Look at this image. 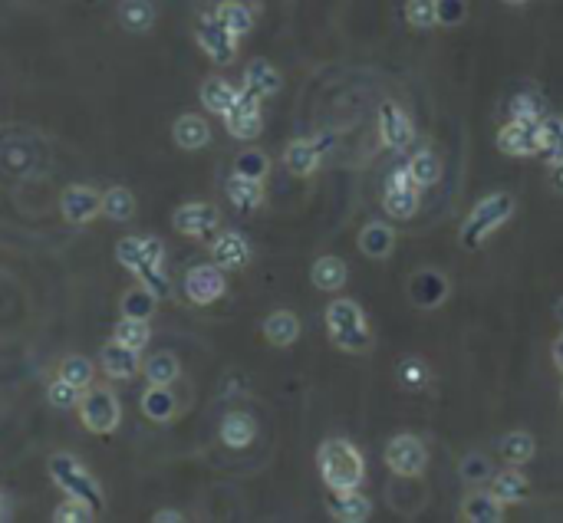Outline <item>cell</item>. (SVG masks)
Listing matches in <instances>:
<instances>
[{
  "instance_id": "1",
  "label": "cell",
  "mask_w": 563,
  "mask_h": 523,
  "mask_svg": "<svg viewBox=\"0 0 563 523\" xmlns=\"http://www.w3.org/2000/svg\"><path fill=\"white\" fill-rule=\"evenodd\" d=\"M116 260L159 300L172 293V280L165 274V244L159 237H122L116 244Z\"/></svg>"
},
{
  "instance_id": "2",
  "label": "cell",
  "mask_w": 563,
  "mask_h": 523,
  "mask_svg": "<svg viewBox=\"0 0 563 523\" xmlns=\"http://www.w3.org/2000/svg\"><path fill=\"white\" fill-rule=\"evenodd\" d=\"M317 468L330 491H353L363 484L366 461L353 441L346 438H326L317 451Z\"/></svg>"
},
{
  "instance_id": "3",
  "label": "cell",
  "mask_w": 563,
  "mask_h": 523,
  "mask_svg": "<svg viewBox=\"0 0 563 523\" xmlns=\"http://www.w3.org/2000/svg\"><path fill=\"white\" fill-rule=\"evenodd\" d=\"M514 208H517V201H514V195H508V191H494V195L481 198L475 208H471L465 224H461V237H458L461 247L478 250L501 224L511 221Z\"/></svg>"
},
{
  "instance_id": "4",
  "label": "cell",
  "mask_w": 563,
  "mask_h": 523,
  "mask_svg": "<svg viewBox=\"0 0 563 523\" xmlns=\"http://www.w3.org/2000/svg\"><path fill=\"white\" fill-rule=\"evenodd\" d=\"M326 329H330L333 346L343 352H369L373 349V329H369L363 310L353 300H333L326 306Z\"/></svg>"
},
{
  "instance_id": "5",
  "label": "cell",
  "mask_w": 563,
  "mask_h": 523,
  "mask_svg": "<svg viewBox=\"0 0 563 523\" xmlns=\"http://www.w3.org/2000/svg\"><path fill=\"white\" fill-rule=\"evenodd\" d=\"M50 477H53V484L60 487V491L66 497H76V500H86L89 507H103V487L96 484V477L89 474V468L80 461V458H73V454H53L50 458Z\"/></svg>"
},
{
  "instance_id": "6",
  "label": "cell",
  "mask_w": 563,
  "mask_h": 523,
  "mask_svg": "<svg viewBox=\"0 0 563 523\" xmlns=\"http://www.w3.org/2000/svg\"><path fill=\"white\" fill-rule=\"evenodd\" d=\"M80 422L89 435H112L122 422L119 395L103 385H89L80 395Z\"/></svg>"
},
{
  "instance_id": "7",
  "label": "cell",
  "mask_w": 563,
  "mask_h": 523,
  "mask_svg": "<svg viewBox=\"0 0 563 523\" xmlns=\"http://www.w3.org/2000/svg\"><path fill=\"white\" fill-rule=\"evenodd\" d=\"M172 227L178 234L195 237V241H215L221 231V211L208 201H188L182 208H175Z\"/></svg>"
},
{
  "instance_id": "8",
  "label": "cell",
  "mask_w": 563,
  "mask_h": 523,
  "mask_svg": "<svg viewBox=\"0 0 563 523\" xmlns=\"http://www.w3.org/2000/svg\"><path fill=\"white\" fill-rule=\"evenodd\" d=\"M195 40H198V47L208 53L211 63L228 66V63H234V56H238V40L241 37H234V33L224 27L215 14H201L198 27H195Z\"/></svg>"
},
{
  "instance_id": "9",
  "label": "cell",
  "mask_w": 563,
  "mask_h": 523,
  "mask_svg": "<svg viewBox=\"0 0 563 523\" xmlns=\"http://www.w3.org/2000/svg\"><path fill=\"white\" fill-rule=\"evenodd\" d=\"M333 142H336L333 132H317L313 139H297V142H290L287 149H284V165H287V172L297 175V178H310V175L320 168L323 152L333 149Z\"/></svg>"
},
{
  "instance_id": "10",
  "label": "cell",
  "mask_w": 563,
  "mask_h": 523,
  "mask_svg": "<svg viewBox=\"0 0 563 523\" xmlns=\"http://www.w3.org/2000/svg\"><path fill=\"white\" fill-rule=\"evenodd\" d=\"M228 290V280H224V270L211 260V264H195L185 274V300L191 306H211L224 297Z\"/></svg>"
},
{
  "instance_id": "11",
  "label": "cell",
  "mask_w": 563,
  "mask_h": 523,
  "mask_svg": "<svg viewBox=\"0 0 563 523\" xmlns=\"http://www.w3.org/2000/svg\"><path fill=\"white\" fill-rule=\"evenodd\" d=\"M224 129H228L231 139H241V142H251L261 135L264 129V112H261V99L251 96V93H244L241 89V96L234 99V106L224 112Z\"/></svg>"
},
{
  "instance_id": "12",
  "label": "cell",
  "mask_w": 563,
  "mask_h": 523,
  "mask_svg": "<svg viewBox=\"0 0 563 523\" xmlns=\"http://www.w3.org/2000/svg\"><path fill=\"white\" fill-rule=\"evenodd\" d=\"M419 185L409 178V172L405 168H399V172H392L389 181H386V191H382V211L389 214V218L396 221H409L415 211H419Z\"/></svg>"
},
{
  "instance_id": "13",
  "label": "cell",
  "mask_w": 563,
  "mask_h": 523,
  "mask_svg": "<svg viewBox=\"0 0 563 523\" xmlns=\"http://www.w3.org/2000/svg\"><path fill=\"white\" fill-rule=\"evenodd\" d=\"M386 464L392 474L399 477H419L429 464V451H425L422 438L415 435H396L386 445Z\"/></svg>"
},
{
  "instance_id": "14",
  "label": "cell",
  "mask_w": 563,
  "mask_h": 523,
  "mask_svg": "<svg viewBox=\"0 0 563 523\" xmlns=\"http://www.w3.org/2000/svg\"><path fill=\"white\" fill-rule=\"evenodd\" d=\"M60 214L76 227L93 224L103 214V195L93 185H70L60 195Z\"/></svg>"
},
{
  "instance_id": "15",
  "label": "cell",
  "mask_w": 563,
  "mask_h": 523,
  "mask_svg": "<svg viewBox=\"0 0 563 523\" xmlns=\"http://www.w3.org/2000/svg\"><path fill=\"white\" fill-rule=\"evenodd\" d=\"M498 149H501V155H511V158H531V155H537L540 152V122L511 119L508 125H501Z\"/></svg>"
},
{
  "instance_id": "16",
  "label": "cell",
  "mask_w": 563,
  "mask_h": 523,
  "mask_svg": "<svg viewBox=\"0 0 563 523\" xmlns=\"http://www.w3.org/2000/svg\"><path fill=\"white\" fill-rule=\"evenodd\" d=\"M376 125H379V139L386 142V149H392V152H405L415 142L412 119L405 116L396 102H382L379 116H376Z\"/></svg>"
},
{
  "instance_id": "17",
  "label": "cell",
  "mask_w": 563,
  "mask_h": 523,
  "mask_svg": "<svg viewBox=\"0 0 563 523\" xmlns=\"http://www.w3.org/2000/svg\"><path fill=\"white\" fill-rule=\"evenodd\" d=\"M211 260L221 270H244L251 264V244L241 231H218V237L211 241Z\"/></svg>"
},
{
  "instance_id": "18",
  "label": "cell",
  "mask_w": 563,
  "mask_h": 523,
  "mask_svg": "<svg viewBox=\"0 0 563 523\" xmlns=\"http://www.w3.org/2000/svg\"><path fill=\"white\" fill-rule=\"evenodd\" d=\"M409 300L422 310H435L448 300V280L438 270H419L409 280Z\"/></svg>"
},
{
  "instance_id": "19",
  "label": "cell",
  "mask_w": 563,
  "mask_h": 523,
  "mask_svg": "<svg viewBox=\"0 0 563 523\" xmlns=\"http://www.w3.org/2000/svg\"><path fill=\"white\" fill-rule=\"evenodd\" d=\"M99 366H103V372L109 375V379H132L135 372H142V359L139 352L116 343V339H109V343L103 346V352H99Z\"/></svg>"
},
{
  "instance_id": "20",
  "label": "cell",
  "mask_w": 563,
  "mask_h": 523,
  "mask_svg": "<svg viewBox=\"0 0 563 523\" xmlns=\"http://www.w3.org/2000/svg\"><path fill=\"white\" fill-rule=\"evenodd\" d=\"M326 507L343 523H363L373 517V500L366 494H359V487H353V491H333L330 500H326Z\"/></svg>"
},
{
  "instance_id": "21",
  "label": "cell",
  "mask_w": 563,
  "mask_h": 523,
  "mask_svg": "<svg viewBox=\"0 0 563 523\" xmlns=\"http://www.w3.org/2000/svg\"><path fill=\"white\" fill-rule=\"evenodd\" d=\"M172 139H175L178 149L198 152L211 142V125L201 116H195V112H188V116H178L172 122Z\"/></svg>"
},
{
  "instance_id": "22",
  "label": "cell",
  "mask_w": 563,
  "mask_h": 523,
  "mask_svg": "<svg viewBox=\"0 0 563 523\" xmlns=\"http://www.w3.org/2000/svg\"><path fill=\"white\" fill-rule=\"evenodd\" d=\"M178 412V399L172 395V385H152L142 392V415L149 418L155 425H165L172 422Z\"/></svg>"
},
{
  "instance_id": "23",
  "label": "cell",
  "mask_w": 563,
  "mask_h": 523,
  "mask_svg": "<svg viewBox=\"0 0 563 523\" xmlns=\"http://www.w3.org/2000/svg\"><path fill=\"white\" fill-rule=\"evenodd\" d=\"M280 86H284V79H280V73L270 66L267 60H254L247 63L244 70V93H251L257 99H270L274 93H280Z\"/></svg>"
},
{
  "instance_id": "24",
  "label": "cell",
  "mask_w": 563,
  "mask_h": 523,
  "mask_svg": "<svg viewBox=\"0 0 563 523\" xmlns=\"http://www.w3.org/2000/svg\"><path fill=\"white\" fill-rule=\"evenodd\" d=\"M310 280H313V287L323 290V293H336V290H343V287H346V280H349V267H346V260L333 257V254L317 257V260H313V267H310Z\"/></svg>"
},
{
  "instance_id": "25",
  "label": "cell",
  "mask_w": 563,
  "mask_h": 523,
  "mask_svg": "<svg viewBox=\"0 0 563 523\" xmlns=\"http://www.w3.org/2000/svg\"><path fill=\"white\" fill-rule=\"evenodd\" d=\"M257 438V425L247 412H228L221 418V445L231 451L247 448Z\"/></svg>"
},
{
  "instance_id": "26",
  "label": "cell",
  "mask_w": 563,
  "mask_h": 523,
  "mask_svg": "<svg viewBox=\"0 0 563 523\" xmlns=\"http://www.w3.org/2000/svg\"><path fill=\"white\" fill-rule=\"evenodd\" d=\"M297 336H300V320H297V313H290V310H274L264 320V339L270 346H277V349H287V346H294L297 343Z\"/></svg>"
},
{
  "instance_id": "27",
  "label": "cell",
  "mask_w": 563,
  "mask_h": 523,
  "mask_svg": "<svg viewBox=\"0 0 563 523\" xmlns=\"http://www.w3.org/2000/svg\"><path fill=\"white\" fill-rule=\"evenodd\" d=\"M238 96H241V89H234L228 79H221V76H208L205 83H201V93H198L201 106H205L208 112H215V116H224Z\"/></svg>"
},
{
  "instance_id": "28",
  "label": "cell",
  "mask_w": 563,
  "mask_h": 523,
  "mask_svg": "<svg viewBox=\"0 0 563 523\" xmlns=\"http://www.w3.org/2000/svg\"><path fill=\"white\" fill-rule=\"evenodd\" d=\"M228 201L241 214L257 211L264 204V181H254V178H244V175H231L228 178Z\"/></svg>"
},
{
  "instance_id": "29",
  "label": "cell",
  "mask_w": 563,
  "mask_h": 523,
  "mask_svg": "<svg viewBox=\"0 0 563 523\" xmlns=\"http://www.w3.org/2000/svg\"><path fill=\"white\" fill-rule=\"evenodd\" d=\"M491 494L501 500V504H524L527 497H531V481L521 474V471H501L491 477Z\"/></svg>"
},
{
  "instance_id": "30",
  "label": "cell",
  "mask_w": 563,
  "mask_h": 523,
  "mask_svg": "<svg viewBox=\"0 0 563 523\" xmlns=\"http://www.w3.org/2000/svg\"><path fill=\"white\" fill-rule=\"evenodd\" d=\"M461 517L468 523H501L504 520V504L491 491L488 494H468L461 504Z\"/></svg>"
},
{
  "instance_id": "31",
  "label": "cell",
  "mask_w": 563,
  "mask_h": 523,
  "mask_svg": "<svg viewBox=\"0 0 563 523\" xmlns=\"http://www.w3.org/2000/svg\"><path fill=\"white\" fill-rule=\"evenodd\" d=\"M392 247H396V231H392L389 224L373 221L363 227V234H359V250H363L366 257L382 260L392 254Z\"/></svg>"
},
{
  "instance_id": "32",
  "label": "cell",
  "mask_w": 563,
  "mask_h": 523,
  "mask_svg": "<svg viewBox=\"0 0 563 523\" xmlns=\"http://www.w3.org/2000/svg\"><path fill=\"white\" fill-rule=\"evenodd\" d=\"M119 24L129 33H149L155 24L152 0H119Z\"/></svg>"
},
{
  "instance_id": "33",
  "label": "cell",
  "mask_w": 563,
  "mask_h": 523,
  "mask_svg": "<svg viewBox=\"0 0 563 523\" xmlns=\"http://www.w3.org/2000/svg\"><path fill=\"white\" fill-rule=\"evenodd\" d=\"M540 158L547 165H560L563 162V119L557 116H544L540 119Z\"/></svg>"
},
{
  "instance_id": "34",
  "label": "cell",
  "mask_w": 563,
  "mask_h": 523,
  "mask_svg": "<svg viewBox=\"0 0 563 523\" xmlns=\"http://www.w3.org/2000/svg\"><path fill=\"white\" fill-rule=\"evenodd\" d=\"M224 27H228L234 37H244V33H251L254 27V14H251V7L241 4V0H221V4L211 10Z\"/></svg>"
},
{
  "instance_id": "35",
  "label": "cell",
  "mask_w": 563,
  "mask_h": 523,
  "mask_svg": "<svg viewBox=\"0 0 563 523\" xmlns=\"http://www.w3.org/2000/svg\"><path fill=\"white\" fill-rule=\"evenodd\" d=\"M142 372L152 385H172L182 375V362H178L175 352H155V356L142 362Z\"/></svg>"
},
{
  "instance_id": "36",
  "label": "cell",
  "mask_w": 563,
  "mask_h": 523,
  "mask_svg": "<svg viewBox=\"0 0 563 523\" xmlns=\"http://www.w3.org/2000/svg\"><path fill=\"white\" fill-rule=\"evenodd\" d=\"M112 339L122 346H129L135 352H142L145 346H149L152 339V326L149 320H135V316H122V320L112 326Z\"/></svg>"
},
{
  "instance_id": "37",
  "label": "cell",
  "mask_w": 563,
  "mask_h": 523,
  "mask_svg": "<svg viewBox=\"0 0 563 523\" xmlns=\"http://www.w3.org/2000/svg\"><path fill=\"white\" fill-rule=\"evenodd\" d=\"M56 375L83 392L96 382V366H93V359H86V356H66L60 359V366H56Z\"/></svg>"
},
{
  "instance_id": "38",
  "label": "cell",
  "mask_w": 563,
  "mask_h": 523,
  "mask_svg": "<svg viewBox=\"0 0 563 523\" xmlns=\"http://www.w3.org/2000/svg\"><path fill=\"white\" fill-rule=\"evenodd\" d=\"M135 211H139V201H135V195L129 188L116 185L103 195V214L109 221H132Z\"/></svg>"
},
{
  "instance_id": "39",
  "label": "cell",
  "mask_w": 563,
  "mask_h": 523,
  "mask_svg": "<svg viewBox=\"0 0 563 523\" xmlns=\"http://www.w3.org/2000/svg\"><path fill=\"white\" fill-rule=\"evenodd\" d=\"M405 172H409V178H412L419 188H429V185H435L438 178H442V162H438L435 152L425 149V152H415V155L409 158Z\"/></svg>"
},
{
  "instance_id": "40",
  "label": "cell",
  "mask_w": 563,
  "mask_h": 523,
  "mask_svg": "<svg viewBox=\"0 0 563 523\" xmlns=\"http://www.w3.org/2000/svg\"><path fill=\"white\" fill-rule=\"evenodd\" d=\"M498 451H501L504 461H511V464H527V461H534L537 441L527 435V431H511V435L501 438Z\"/></svg>"
},
{
  "instance_id": "41",
  "label": "cell",
  "mask_w": 563,
  "mask_h": 523,
  "mask_svg": "<svg viewBox=\"0 0 563 523\" xmlns=\"http://www.w3.org/2000/svg\"><path fill=\"white\" fill-rule=\"evenodd\" d=\"M159 297L149 287H135L122 297V316H135V320H152Z\"/></svg>"
},
{
  "instance_id": "42",
  "label": "cell",
  "mask_w": 563,
  "mask_h": 523,
  "mask_svg": "<svg viewBox=\"0 0 563 523\" xmlns=\"http://www.w3.org/2000/svg\"><path fill=\"white\" fill-rule=\"evenodd\" d=\"M270 172V158L261 149H247L234 158V175H244V178H254V181H264Z\"/></svg>"
},
{
  "instance_id": "43",
  "label": "cell",
  "mask_w": 563,
  "mask_h": 523,
  "mask_svg": "<svg viewBox=\"0 0 563 523\" xmlns=\"http://www.w3.org/2000/svg\"><path fill=\"white\" fill-rule=\"evenodd\" d=\"M508 112L511 119H531V122H540L547 112V102L540 99L537 93H517L511 102H508Z\"/></svg>"
},
{
  "instance_id": "44",
  "label": "cell",
  "mask_w": 563,
  "mask_h": 523,
  "mask_svg": "<svg viewBox=\"0 0 563 523\" xmlns=\"http://www.w3.org/2000/svg\"><path fill=\"white\" fill-rule=\"evenodd\" d=\"M99 510L89 507L86 500H76V497H66L60 507L53 510V520L56 523H93Z\"/></svg>"
},
{
  "instance_id": "45",
  "label": "cell",
  "mask_w": 563,
  "mask_h": 523,
  "mask_svg": "<svg viewBox=\"0 0 563 523\" xmlns=\"http://www.w3.org/2000/svg\"><path fill=\"white\" fill-rule=\"evenodd\" d=\"M405 20L415 30H429L438 24V0H409L405 4Z\"/></svg>"
},
{
  "instance_id": "46",
  "label": "cell",
  "mask_w": 563,
  "mask_h": 523,
  "mask_svg": "<svg viewBox=\"0 0 563 523\" xmlns=\"http://www.w3.org/2000/svg\"><path fill=\"white\" fill-rule=\"evenodd\" d=\"M80 389H76V385H70V382H63L60 375H56V379L50 382V389H47V399H50V405L53 408H60V412H70V408H80Z\"/></svg>"
},
{
  "instance_id": "47",
  "label": "cell",
  "mask_w": 563,
  "mask_h": 523,
  "mask_svg": "<svg viewBox=\"0 0 563 523\" xmlns=\"http://www.w3.org/2000/svg\"><path fill=\"white\" fill-rule=\"evenodd\" d=\"M396 372H399V382L405 385V389H422V385L432 379V369L425 366L422 359H415V356L412 359H402Z\"/></svg>"
},
{
  "instance_id": "48",
  "label": "cell",
  "mask_w": 563,
  "mask_h": 523,
  "mask_svg": "<svg viewBox=\"0 0 563 523\" xmlns=\"http://www.w3.org/2000/svg\"><path fill=\"white\" fill-rule=\"evenodd\" d=\"M465 17H468L465 0H438V24H445V27H458Z\"/></svg>"
},
{
  "instance_id": "49",
  "label": "cell",
  "mask_w": 563,
  "mask_h": 523,
  "mask_svg": "<svg viewBox=\"0 0 563 523\" xmlns=\"http://www.w3.org/2000/svg\"><path fill=\"white\" fill-rule=\"evenodd\" d=\"M488 474H491V464L488 458H481V454H468V458L461 461V477H465V481H484Z\"/></svg>"
},
{
  "instance_id": "50",
  "label": "cell",
  "mask_w": 563,
  "mask_h": 523,
  "mask_svg": "<svg viewBox=\"0 0 563 523\" xmlns=\"http://www.w3.org/2000/svg\"><path fill=\"white\" fill-rule=\"evenodd\" d=\"M152 520H155V523H182L185 514H182V510H155Z\"/></svg>"
},
{
  "instance_id": "51",
  "label": "cell",
  "mask_w": 563,
  "mask_h": 523,
  "mask_svg": "<svg viewBox=\"0 0 563 523\" xmlns=\"http://www.w3.org/2000/svg\"><path fill=\"white\" fill-rule=\"evenodd\" d=\"M550 188L563 195V162L560 165H550Z\"/></svg>"
},
{
  "instance_id": "52",
  "label": "cell",
  "mask_w": 563,
  "mask_h": 523,
  "mask_svg": "<svg viewBox=\"0 0 563 523\" xmlns=\"http://www.w3.org/2000/svg\"><path fill=\"white\" fill-rule=\"evenodd\" d=\"M554 366L563 372V336H560L557 343H554Z\"/></svg>"
},
{
  "instance_id": "53",
  "label": "cell",
  "mask_w": 563,
  "mask_h": 523,
  "mask_svg": "<svg viewBox=\"0 0 563 523\" xmlns=\"http://www.w3.org/2000/svg\"><path fill=\"white\" fill-rule=\"evenodd\" d=\"M0 520H10V497L0 491Z\"/></svg>"
},
{
  "instance_id": "54",
  "label": "cell",
  "mask_w": 563,
  "mask_h": 523,
  "mask_svg": "<svg viewBox=\"0 0 563 523\" xmlns=\"http://www.w3.org/2000/svg\"><path fill=\"white\" fill-rule=\"evenodd\" d=\"M504 4H508V7H524L527 0H504Z\"/></svg>"
},
{
  "instance_id": "55",
  "label": "cell",
  "mask_w": 563,
  "mask_h": 523,
  "mask_svg": "<svg viewBox=\"0 0 563 523\" xmlns=\"http://www.w3.org/2000/svg\"><path fill=\"white\" fill-rule=\"evenodd\" d=\"M557 316H560V323H563V300L557 303Z\"/></svg>"
}]
</instances>
